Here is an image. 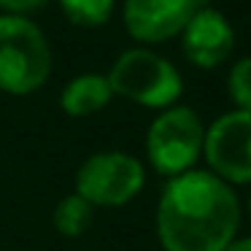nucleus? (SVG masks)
<instances>
[{"label": "nucleus", "mask_w": 251, "mask_h": 251, "mask_svg": "<svg viewBox=\"0 0 251 251\" xmlns=\"http://www.w3.org/2000/svg\"><path fill=\"white\" fill-rule=\"evenodd\" d=\"M57 6L71 25L87 30L108 25L116 14V0H57Z\"/></svg>", "instance_id": "9b49d317"}, {"label": "nucleus", "mask_w": 251, "mask_h": 251, "mask_svg": "<svg viewBox=\"0 0 251 251\" xmlns=\"http://www.w3.org/2000/svg\"><path fill=\"white\" fill-rule=\"evenodd\" d=\"M146 186V165L130 151L105 149L78 165L73 192L95 208H122L132 202Z\"/></svg>", "instance_id": "39448f33"}, {"label": "nucleus", "mask_w": 251, "mask_h": 251, "mask_svg": "<svg viewBox=\"0 0 251 251\" xmlns=\"http://www.w3.org/2000/svg\"><path fill=\"white\" fill-rule=\"evenodd\" d=\"M108 84L114 98H125L130 103L149 111H165L176 105L184 95V76L168 60L157 54L151 46H130L108 68Z\"/></svg>", "instance_id": "7ed1b4c3"}, {"label": "nucleus", "mask_w": 251, "mask_h": 251, "mask_svg": "<svg viewBox=\"0 0 251 251\" xmlns=\"http://www.w3.org/2000/svg\"><path fill=\"white\" fill-rule=\"evenodd\" d=\"M111 100H114V89L108 84V76L95 71L78 73L60 89V108L73 119H87V116L100 114Z\"/></svg>", "instance_id": "1a4fd4ad"}, {"label": "nucleus", "mask_w": 251, "mask_h": 251, "mask_svg": "<svg viewBox=\"0 0 251 251\" xmlns=\"http://www.w3.org/2000/svg\"><path fill=\"white\" fill-rule=\"evenodd\" d=\"M243 211H246V219H249V224H251V192H249V200H246V208H243Z\"/></svg>", "instance_id": "2eb2a0df"}, {"label": "nucleus", "mask_w": 251, "mask_h": 251, "mask_svg": "<svg viewBox=\"0 0 251 251\" xmlns=\"http://www.w3.org/2000/svg\"><path fill=\"white\" fill-rule=\"evenodd\" d=\"M227 98L232 100V108L251 111V54L232 62L227 73Z\"/></svg>", "instance_id": "f8f14e48"}, {"label": "nucleus", "mask_w": 251, "mask_h": 251, "mask_svg": "<svg viewBox=\"0 0 251 251\" xmlns=\"http://www.w3.org/2000/svg\"><path fill=\"white\" fill-rule=\"evenodd\" d=\"M54 54L46 33L30 17L0 14V92L25 98L46 87Z\"/></svg>", "instance_id": "f03ea898"}, {"label": "nucleus", "mask_w": 251, "mask_h": 251, "mask_svg": "<svg viewBox=\"0 0 251 251\" xmlns=\"http://www.w3.org/2000/svg\"><path fill=\"white\" fill-rule=\"evenodd\" d=\"M202 159L229 186H251V111H227L205 125Z\"/></svg>", "instance_id": "423d86ee"}, {"label": "nucleus", "mask_w": 251, "mask_h": 251, "mask_svg": "<svg viewBox=\"0 0 251 251\" xmlns=\"http://www.w3.org/2000/svg\"><path fill=\"white\" fill-rule=\"evenodd\" d=\"M51 0H0V14H19V17H30L33 11L46 8Z\"/></svg>", "instance_id": "ddd939ff"}, {"label": "nucleus", "mask_w": 251, "mask_h": 251, "mask_svg": "<svg viewBox=\"0 0 251 251\" xmlns=\"http://www.w3.org/2000/svg\"><path fill=\"white\" fill-rule=\"evenodd\" d=\"M222 251H251V235H246V238H235L232 243L227 246V249H222Z\"/></svg>", "instance_id": "4468645a"}, {"label": "nucleus", "mask_w": 251, "mask_h": 251, "mask_svg": "<svg viewBox=\"0 0 251 251\" xmlns=\"http://www.w3.org/2000/svg\"><path fill=\"white\" fill-rule=\"evenodd\" d=\"M213 0H122V25L138 46H157L178 38L197 11Z\"/></svg>", "instance_id": "0eeeda50"}, {"label": "nucleus", "mask_w": 251, "mask_h": 251, "mask_svg": "<svg viewBox=\"0 0 251 251\" xmlns=\"http://www.w3.org/2000/svg\"><path fill=\"white\" fill-rule=\"evenodd\" d=\"M205 143V122L195 108L176 103L157 111L146 130V162L154 173L173 178L197 168Z\"/></svg>", "instance_id": "20e7f679"}, {"label": "nucleus", "mask_w": 251, "mask_h": 251, "mask_svg": "<svg viewBox=\"0 0 251 251\" xmlns=\"http://www.w3.org/2000/svg\"><path fill=\"white\" fill-rule=\"evenodd\" d=\"M240 219L235 186L208 168H192L162 186L154 227L162 251H222L238 238Z\"/></svg>", "instance_id": "f257e3e1"}, {"label": "nucleus", "mask_w": 251, "mask_h": 251, "mask_svg": "<svg viewBox=\"0 0 251 251\" xmlns=\"http://www.w3.org/2000/svg\"><path fill=\"white\" fill-rule=\"evenodd\" d=\"M181 51H184L186 62L200 71H213L229 62L235 51V27L229 17L219 8L208 6L197 11L189 19L184 30H181Z\"/></svg>", "instance_id": "6e6552de"}, {"label": "nucleus", "mask_w": 251, "mask_h": 251, "mask_svg": "<svg viewBox=\"0 0 251 251\" xmlns=\"http://www.w3.org/2000/svg\"><path fill=\"white\" fill-rule=\"evenodd\" d=\"M95 211H98V208L89 205L81 195L71 192V195H65L54 205V211H51V224H54V229L62 238H81V235H87V229L92 227Z\"/></svg>", "instance_id": "9d476101"}]
</instances>
